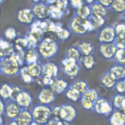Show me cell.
Segmentation results:
<instances>
[{"instance_id":"cell-18","label":"cell","mask_w":125,"mask_h":125,"mask_svg":"<svg viewBox=\"0 0 125 125\" xmlns=\"http://www.w3.org/2000/svg\"><path fill=\"white\" fill-rule=\"evenodd\" d=\"M40 58L37 48H29L25 52L24 62L27 65L39 62Z\"/></svg>"},{"instance_id":"cell-2","label":"cell","mask_w":125,"mask_h":125,"mask_svg":"<svg viewBox=\"0 0 125 125\" xmlns=\"http://www.w3.org/2000/svg\"><path fill=\"white\" fill-rule=\"evenodd\" d=\"M52 114L53 118L72 123L77 117V111L74 106L70 104H65L52 107Z\"/></svg>"},{"instance_id":"cell-46","label":"cell","mask_w":125,"mask_h":125,"mask_svg":"<svg viewBox=\"0 0 125 125\" xmlns=\"http://www.w3.org/2000/svg\"><path fill=\"white\" fill-rule=\"evenodd\" d=\"M22 90L23 89L20 86H16V85L12 86V92L11 96L10 97V98L9 100L15 101V100L17 96H18V94H19Z\"/></svg>"},{"instance_id":"cell-60","label":"cell","mask_w":125,"mask_h":125,"mask_svg":"<svg viewBox=\"0 0 125 125\" xmlns=\"http://www.w3.org/2000/svg\"><path fill=\"white\" fill-rule=\"evenodd\" d=\"M3 0H0V5L3 2Z\"/></svg>"},{"instance_id":"cell-28","label":"cell","mask_w":125,"mask_h":125,"mask_svg":"<svg viewBox=\"0 0 125 125\" xmlns=\"http://www.w3.org/2000/svg\"><path fill=\"white\" fill-rule=\"evenodd\" d=\"M74 15L82 18H89L92 16L91 9L90 5L84 4L78 9L74 10Z\"/></svg>"},{"instance_id":"cell-51","label":"cell","mask_w":125,"mask_h":125,"mask_svg":"<svg viewBox=\"0 0 125 125\" xmlns=\"http://www.w3.org/2000/svg\"><path fill=\"white\" fill-rule=\"evenodd\" d=\"M58 125H72V123L67 121L59 120Z\"/></svg>"},{"instance_id":"cell-31","label":"cell","mask_w":125,"mask_h":125,"mask_svg":"<svg viewBox=\"0 0 125 125\" xmlns=\"http://www.w3.org/2000/svg\"><path fill=\"white\" fill-rule=\"evenodd\" d=\"M70 86L76 90L82 95L89 88L87 82L82 79H78L75 80Z\"/></svg>"},{"instance_id":"cell-16","label":"cell","mask_w":125,"mask_h":125,"mask_svg":"<svg viewBox=\"0 0 125 125\" xmlns=\"http://www.w3.org/2000/svg\"><path fill=\"white\" fill-rule=\"evenodd\" d=\"M43 76L56 79L59 74L58 66L52 62H47L42 65Z\"/></svg>"},{"instance_id":"cell-21","label":"cell","mask_w":125,"mask_h":125,"mask_svg":"<svg viewBox=\"0 0 125 125\" xmlns=\"http://www.w3.org/2000/svg\"><path fill=\"white\" fill-rule=\"evenodd\" d=\"M109 123L110 125H125V114L120 110L113 109Z\"/></svg>"},{"instance_id":"cell-49","label":"cell","mask_w":125,"mask_h":125,"mask_svg":"<svg viewBox=\"0 0 125 125\" xmlns=\"http://www.w3.org/2000/svg\"><path fill=\"white\" fill-rule=\"evenodd\" d=\"M5 110V103L0 99V118L2 117Z\"/></svg>"},{"instance_id":"cell-33","label":"cell","mask_w":125,"mask_h":125,"mask_svg":"<svg viewBox=\"0 0 125 125\" xmlns=\"http://www.w3.org/2000/svg\"><path fill=\"white\" fill-rule=\"evenodd\" d=\"M14 40V47L17 50L25 51L29 49V43L27 37L16 38Z\"/></svg>"},{"instance_id":"cell-56","label":"cell","mask_w":125,"mask_h":125,"mask_svg":"<svg viewBox=\"0 0 125 125\" xmlns=\"http://www.w3.org/2000/svg\"><path fill=\"white\" fill-rule=\"evenodd\" d=\"M32 2L34 3V4L40 2H41L42 0H31Z\"/></svg>"},{"instance_id":"cell-7","label":"cell","mask_w":125,"mask_h":125,"mask_svg":"<svg viewBox=\"0 0 125 125\" xmlns=\"http://www.w3.org/2000/svg\"><path fill=\"white\" fill-rule=\"evenodd\" d=\"M113 110L112 103L107 99L99 97L94 103L93 111L96 114L103 116H108Z\"/></svg>"},{"instance_id":"cell-24","label":"cell","mask_w":125,"mask_h":125,"mask_svg":"<svg viewBox=\"0 0 125 125\" xmlns=\"http://www.w3.org/2000/svg\"><path fill=\"white\" fill-rule=\"evenodd\" d=\"M117 81L112 77L108 71L103 74L100 79L101 85L104 87L108 89L114 88Z\"/></svg>"},{"instance_id":"cell-47","label":"cell","mask_w":125,"mask_h":125,"mask_svg":"<svg viewBox=\"0 0 125 125\" xmlns=\"http://www.w3.org/2000/svg\"><path fill=\"white\" fill-rule=\"evenodd\" d=\"M69 4L74 9H78L84 4L83 0H69Z\"/></svg>"},{"instance_id":"cell-36","label":"cell","mask_w":125,"mask_h":125,"mask_svg":"<svg viewBox=\"0 0 125 125\" xmlns=\"http://www.w3.org/2000/svg\"><path fill=\"white\" fill-rule=\"evenodd\" d=\"M110 8L115 12L122 14L125 12V0H113Z\"/></svg>"},{"instance_id":"cell-52","label":"cell","mask_w":125,"mask_h":125,"mask_svg":"<svg viewBox=\"0 0 125 125\" xmlns=\"http://www.w3.org/2000/svg\"><path fill=\"white\" fill-rule=\"evenodd\" d=\"M56 0H42L41 2L44 3L48 5H50L52 4Z\"/></svg>"},{"instance_id":"cell-59","label":"cell","mask_w":125,"mask_h":125,"mask_svg":"<svg viewBox=\"0 0 125 125\" xmlns=\"http://www.w3.org/2000/svg\"><path fill=\"white\" fill-rule=\"evenodd\" d=\"M31 125H40V124H38V123H34L33 122V123H32V124H31Z\"/></svg>"},{"instance_id":"cell-34","label":"cell","mask_w":125,"mask_h":125,"mask_svg":"<svg viewBox=\"0 0 125 125\" xmlns=\"http://www.w3.org/2000/svg\"><path fill=\"white\" fill-rule=\"evenodd\" d=\"M65 92V96L69 100L74 102L80 100L82 95L74 88L69 86Z\"/></svg>"},{"instance_id":"cell-13","label":"cell","mask_w":125,"mask_h":125,"mask_svg":"<svg viewBox=\"0 0 125 125\" xmlns=\"http://www.w3.org/2000/svg\"><path fill=\"white\" fill-rule=\"evenodd\" d=\"M16 20L21 25H31L36 20L31 9L23 8L18 12Z\"/></svg>"},{"instance_id":"cell-50","label":"cell","mask_w":125,"mask_h":125,"mask_svg":"<svg viewBox=\"0 0 125 125\" xmlns=\"http://www.w3.org/2000/svg\"><path fill=\"white\" fill-rule=\"evenodd\" d=\"M58 121H59V120L52 118L49 121V122L46 125H58Z\"/></svg>"},{"instance_id":"cell-48","label":"cell","mask_w":125,"mask_h":125,"mask_svg":"<svg viewBox=\"0 0 125 125\" xmlns=\"http://www.w3.org/2000/svg\"><path fill=\"white\" fill-rule=\"evenodd\" d=\"M113 0H96L97 2L100 3L101 5H103L107 8H110L111 5Z\"/></svg>"},{"instance_id":"cell-8","label":"cell","mask_w":125,"mask_h":125,"mask_svg":"<svg viewBox=\"0 0 125 125\" xmlns=\"http://www.w3.org/2000/svg\"><path fill=\"white\" fill-rule=\"evenodd\" d=\"M97 39L99 43H113L116 35L113 25H104L99 30Z\"/></svg>"},{"instance_id":"cell-19","label":"cell","mask_w":125,"mask_h":125,"mask_svg":"<svg viewBox=\"0 0 125 125\" xmlns=\"http://www.w3.org/2000/svg\"><path fill=\"white\" fill-rule=\"evenodd\" d=\"M76 46L82 56H88L93 54L94 47L93 43L87 40L81 41L77 43Z\"/></svg>"},{"instance_id":"cell-4","label":"cell","mask_w":125,"mask_h":125,"mask_svg":"<svg viewBox=\"0 0 125 125\" xmlns=\"http://www.w3.org/2000/svg\"><path fill=\"white\" fill-rule=\"evenodd\" d=\"M41 58L49 59L54 58L58 53L59 46L55 40L44 38L37 47Z\"/></svg>"},{"instance_id":"cell-40","label":"cell","mask_w":125,"mask_h":125,"mask_svg":"<svg viewBox=\"0 0 125 125\" xmlns=\"http://www.w3.org/2000/svg\"><path fill=\"white\" fill-rule=\"evenodd\" d=\"M4 35L7 40L9 41L15 40L17 38V32L14 27H10L5 30Z\"/></svg>"},{"instance_id":"cell-58","label":"cell","mask_w":125,"mask_h":125,"mask_svg":"<svg viewBox=\"0 0 125 125\" xmlns=\"http://www.w3.org/2000/svg\"><path fill=\"white\" fill-rule=\"evenodd\" d=\"M0 125H3V124L2 118V117L0 118Z\"/></svg>"},{"instance_id":"cell-41","label":"cell","mask_w":125,"mask_h":125,"mask_svg":"<svg viewBox=\"0 0 125 125\" xmlns=\"http://www.w3.org/2000/svg\"><path fill=\"white\" fill-rule=\"evenodd\" d=\"M113 43L117 49H125V36H116Z\"/></svg>"},{"instance_id":"cell-10","label":"cell","mask_w":125,"mask_h":125,"mask_svg":"<svg viewBox=\"0 0 125 125\" xmlns=\"http://www.w3.org/2000/svg\"><path fill=\"white\" fill-rule=\"evenodd\" d=\"M22 109L15 101H5V110L3 116L7 118L9 120L16 119Z\"/></svg>"},{"instance_id":"cell-3","label":"cell","mask_w":125,"mask_h":125,"mask_svg":"<svg viewBox=\"0 0 125 125\" xmlns=\"http://www.w3.org/2000/svg\"><path fill=\"white\" fill-rule=\"evenodd\" d=\"M1 59V73L9 77L15 76L20 74L22 64L14 54Z\"/></svg>"},{"instance_id":"cell-27","label":"cell","mask_w":125,"mask_h":125,"mask_svg":"<svg viewBox=\"0 0 125 125\" xmlns=\"http://www.w3.org/2000/svg\"><path fill=\"white\" fill-rule=\"evenodd\" d=\"M66 12L54 4L49 6V17L55 20H61L64 15Z\"/></svg>"},{"instance_id":"cell-44","label":"cell","mask_w":125,"mask_h":125,"mask_svg":"<svg viewBox=\"0 0 125 125\" xmlns=\"http://www.w3.org/2000/svg\"><path fill=\"white\" fill-rule=\"evenodd\" d=\"M80 104L83 109L85 111H93L94 103L85 100L83 98L81 99Z\"/></svg>"},{"instance_id":"cell-14","label":"cell","mask_w":125,"mask_h":125,"mask_svg":"<svg viewBox=\"0 0 125 125\" xmlns=\"http://www.w3.org/2000/svg\"><path fill=\"white\" fill-rule=\"evenodd\" d=\"M15 101L22 109H27L32 104V97L28 92L22 90L16 97Z\"/></svg>"},{"instance_id":"cell-45","label":"cell","mask_w":125,"mask_h":125,"mask_svg":"<svg viewBox=\"0 0 125 125\" xmlns=\"http://www.w3.org/2000/svg\"><path fill=\"white\" fill-rule=\"evenodd\" d=\"M41 78H42V83L45 86V87H50L54 81L56 79L45 76H42Z\"/></svg>"},{"instance_id":"cell-43","label":"cell","mask_w":125,"mask_h":125,"mask_svg":"<svg viewBox=\"0 0 125 125\" xmlns=\"http://www.w3.org/2000/svg\"><path fill=\"white\" fill-rule=\"evenodd\" d=\"M115 27L116 36H125V23H118Z\"/></svg>"},{"instance_id":"cell-54","label":"cell","mask_w":125,"mask_h":125,"mask_svg":"<svg viewBox=\"0 0 125 125\" xmlns=\"http://www.w3.org/2000/svg\"><path fill=\"white\" fill-rule=\"evenodd\" d=\"M6 125H19V124L16 122V119H14L9 120Z\"/></svg>"},{"instance_id":"cell-38","label":"cell","mask_w":125,"mask_h":125,"mask_svg":"<svg viewBox=\"0 0 125 125\" xmlns=\"http://www.w3.org/2000/svg\"><path fill=\"white\" fill-rule=\"evenodd\" d=\"M112 61L116 64L125 66V49H118Z\"/></svg>"},{"instance_id":"cell-30","label":"cell","mask_w":125,"mask_h":125,"mask_svg":"<svg viewBox=\"0 0 125 125\" xmlns=\"http://www.w3.org/2000/svg\"><path fill=\"white\" fill-rule=\"evenodd\" d=\"M112 104L114 109H123L125 108V96L124 94H116L114 96Z\"/></svg>"},{"instance_id":"cell-29","label":"cell","mask_w":125,"mask_h":125,"mask_svg":"<svg viewBox=\"0 0 125 125\" xmlns=\"http://www.w3.org/2000/svg\"><path fill=\"white\" fill-rule=\"evenodd\" d=\"M83 67L86 70H91L94 68L96 64V61L93 54L82 56L80 62Z\"/></svg>"},{"instance_id":"cell-32","label":"cell","mask_w":125,"mask_h":125,"mask_svg":"<svg viewBox=\"0 0 125 125\" xmlns=\"http://www.w3.org/2000/svg\"><path fill=\"white\" fill-rule=\"evenodd\" d=\"M94 31H98L100 29L105 25L106 18L92 16L89 18Z\"/></svg>"},{"instance_id":"cell-17","label":"cell","mask_w":125,"mask_h":125,"mask_svg":"<svg viewBox=\"0 0 125 125\" xmlns=\"http://www.w3.org/2000/svg\"><path fill=\"white\" fill-rule=\"evenodd\" d=\"M16 120L19 125H31L34 122L31 111L27 109H22Z\"/></svg>"},{"instance_id":"cell-55","label":"cell","mask_w":125,"mask_h":125,"mask_svg":"<svg viewBox=\"0 0 125 125\" xmlns=\"http://www.w3.org/2000/svg\"><path fill=\"white\" fill-rule=\"evenodd\" d=\"M121 18L123 19V22H124L125 23V12L122 14Z\"/></svg>"},{"instance_id":"cell-26","label":"cell","mask_w":125,"mask_h":125,"mask_svg":"<svg viewBox=\"0 0 125 125\" xmlns=\"http://www.w3.org/2000/svg\"><path fill=\"white\" fill-rule=\"evenodd\" d=\"M91 9L92 16L106 18L108 11V9L96 2L90 5Z\"/></svg>"},{"instance_id":"cell-12","label":"cell","mask_w":125,"mask_h":125,"mask_svg":"<svg viewBox=\"0 0 125 125\" xmlns=\"http://www.w3.org/2000/svg\"><path fill=\"white\" fill-rule=\"evenodd\" d=\"M56 95L50 88H43L38 92V100L39 104L49 106L55 100Z\"/></svg>"},{"instance_id":"cell-57","label":"cell","mask_w":125,"mask_h":125,"mask_svg":"<svg viewBox=\"0 0 125 125\" xmlns=\"http://www.w3.org/2000/svg\"><path fill=\"white\" fill-rule=\"evenodd\" d=\"M1 68H2V59L0 58V73H1Z\"/></svg>"},{"instance_id":"cell-6","label":"cell","mask_w":125,"mask_h":125,"mask_svg":"<svg viewBox=\"0 0 125 125\" xmlns=\"http://www.w3.org/2000/svg\"><path fill=\"white\" fill-rule=\"evenodd\" d=\"M62 70L65 76L71 79H74L79 75L80 72L79 63L67 58L61 61Z\"/></svg>"},{"instance_id":"cell-42","label":"cell","mask_w":125,"mask_h":125,"mask_svg":"<svg viewBox=\"0 0 125 125\" xmlns=\"http://www.w3.org/2000/svg\"><path fill=\"white\" fill-rule=\"evenodd\" d=\"M113 89L116 91L117 94H124L125 93V79L117 81Z\"/></svg>"},{"instance_id":"cell-15","label":"cell","mask_w":125,"mask_h":125,"mask_svg":"<svg viewBox=\"0 0 125 125\" xmlns=\"http://www.w3.org/2000/svg\"><path fill=\"white\" fill-rule=\"evenodd\" d=\"M15 50L13 43L10 41L1 38L0 39V58H2L11 56Z\"/></svg>"},{"instance_id":"cell-22","label":"cell","mask_w":125,"mask_h":125,"mask_svg":"<svg viewBox=\"0 0 125 125\" xmlns=\"http://www.w3.org/2000/svg\"><path fill=\"white\" fill-rule=\"evenodd\" d=\"M27 72L34 80L41 78L43 76L42 67L39 62L27 65Z\"/></svg>"},{"instance_id":"cell-25","label":"cell","mask_w":125,"mask_h":125,"mask_svg":"<svg viewBox=\"0 0 125 125\" xmlns=\"http://www.w3.org/2000/svg\"><path fill=\"white\" fill-rule=\"evenodd\" d=\"M66 58L74 61L76 62L80 63L82 58L80 52L76 46L73 45L67 47L65 52Z\"/></svg>"},{"instance_id":"cell-9","label":"cell","mask_w":125,"mask_h":125,"mask_svg":"<svg viewBox=\"0 0 125 125\" xmlns=\"http://www.w3.org/2000/svg\"><path fill=\"white\" fill-rule=\"evenodd\" d=\"M117 49L113 43H99L98 45L99 53L106 60H112Z\"/></svg>"},{"instance_id":"cell-23","label":"cell","mask_w":125,"mask_h":125,"mask_svg":"<svg viewBox=\"0 0 125 125\" xmlns=\"http://www.w3.org/2000/svg\"><path fill=\"white\" fill-rule=\"evenodd\" d=\"M108 71L117 81L125 79V66L115 64L112 66Z\"/></svg>"},{"instance_id":"cell-61","label":"cell","mask_w":125,"mask_h":125,"mask_svg":"<svg viewBox=\"0 0 125 125\" xmlns=\"http://www.w3.org/2000/svg\"></svg>"},{"instance_id":"cell-5","label":"cell","mask_w":125,"mask_h":125,"mask_svg":"<svg viewBox=\"0 0 125 125\" xmlns=\"http://www.w3.org/2000/svg\"><path fill=\"white\" fill-rule=\"evenodd\" d=\"M31 111L34 122L40 125H46L52 118V108L49 105L39 104L33 107Z\"/></svg>"},{"instance_id":"cell-1","label":"cell","mask_w":125,"mask_h":125,"mask_svg":"<svg viewBox=\"0 0 125 125\" xmlns=\"http://www.w3.org/2000/svg\"><path fill=\"white\" fill-rule=\"evenodd\" d=\"M68 29L74 35L80 36L94 31L89 18H82L75 15L70 20Z\"/></svg>"},{"instance_id":"cell-11","label":"cell","mask_w":125,"mask_h":125,"mask_svg":"<svg viewBox=\"0 0 125 125\" xmlns=\"http://www.w3.org/2000/svg\"><path fill=\"white\" fill-rule=\"evenodd\" d=\"M49 6L42 2L34 4L31 9L36 20L49 19Z\"/></svg>"},{"instance_id":"cell-37","label":"cell","mask_w":125,"mask_h":125,"mask_svg":"<svg viewBox=\"0 0 125 125\" xmlns=\"http://www.w3.org/2000/svg\"><path fill=\"white\" fill-rule=\"evenodd\" d=\"M99 97L98 93L96 90L89 88L83 94L81 98L95 103Z\"/></svg>"},{"instance_id":"cell-35","label":"cell","mask_w":125,"mask_h":125,"mask_svg":"<svg viewBox=\"0 0 125 125\" xmlns=\"http://www.w3.org/2000/svg\"><path fill=\"white\" fill-rule=\"evenodd\" d=\"M12 92V86L4 84L0 86V97L5 101L9 100Z\"/></svg>"},{"instance_id":"cell-53","label":"cell","mask_w":125,"mask_h":125,"mask_svg":"<svg viewBox=\"0 0 125 125\" xmlns=\"http://www.w3.org/2000/svg\"><path fill=\"white\" fill-rule=\"evenodd\" d=\"M83 0L85 4L89 5H91L96 2V0Z\"/></svg>"},{"instance_id":"cell-39","label":"cell","mask_w":125,"mask_h":125,"mask_svg":"<svg viewBox=\"0 0 125 125\" xmlns=\"http://www.w3.org/2000/svg\"><path fill=\"white\" fill-rule=\"evenodd\" d=\"M71 31L69 29L65 28L62 27L59 31L56 33L58 39L62 41L67 40L71 36Z\"/></svg>"},{"instance_id":"cell-20","label":"cell","mask_w":125,"mask_h":125,"mask_svg":"<svg viewBox=\"0 0 125 125\" xmlns=\"http://www.w3.org/2000/svg\"><path fill=\"white\" fill-rule=\"evenodd\" d=\"M69 87L68 83L66 80L57 78L50 88L56 94H59L65 92Z\"/></svg>"}]
</instances>
